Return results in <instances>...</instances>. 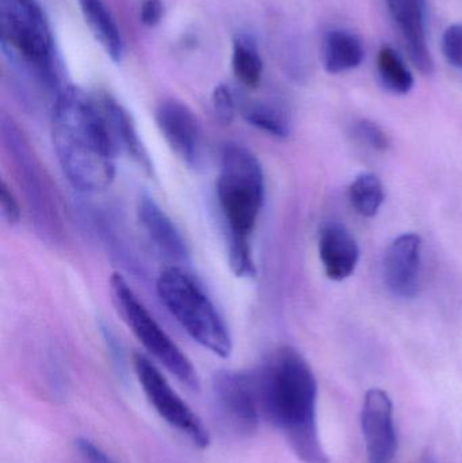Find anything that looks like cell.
I'll list each match as a JSON object with an SVG mask.
<instances>
[{
    "mask_svg": "<svg viewBox=\"0 0 462 463\" xmlns=\"http://www.w3.org/2000/svg\"><path fill=\"white\" fill-rule=\"evenodd\" d=\"M260 412L306 463H328L317 429V383L297 350L282 347L255 374Z\"/></svg>",
    "mask_w": 462,
    "mask_h": 463,
    "instance_id": "cell-1",
    "label": "cell"
},
{
    "mask_svg": "<svg viewBox=\"0 0 462 463\" xmlns=\"http://www.w3.org/2000/svg\"><path fill=\"white\" fill-rule=\"evenodd\" d=\"M52 141L62 173L73 187L99 193L113 184L118 152L97 95L75 87L60 92L52 111Z\"/></svg>",
    "mask_w": 462,
    "mask_h": 463,
    "instance_id": "cell-2",
    "label": "cell"
},
{
    "mask_svg": "<svg viewBox=\"0 0 462 463\" xmlns=\"http://www.w3.org/2000/svg\"><path fill=\"white\" fill-rule=\"evenodd\" d=\"M265 175L258 157L240 144L222 149L217 200L230 232V266L236 277L255 275L251 236L265 203Z\"/></svg>",
    "mask_w": 462,
    "mask_h": 463,
    "instance_id": "cell-3",
    "label": "cell"
},
{
    "mask_svg": "<svg viewBox=\"0 0 462 463\" xmlns=\"http://www.w3.org/2000/svg\"><path fill=\"white\" fill-rule=\"evenodd\" d=\"M0 43L8 62L59 97L65 89L48 19L35 0H0Z\"/></svg>",
    "mask_w": 462,
    "mask_h": 463,
    "instance_id": "cell-4",
    "label": "cell"
},
{
    "mask_svg": "<svg viewBox=\"0 0 462 463\" xmlns=\"http://www.w3.org/2000/svg\"><path fill=\"white\" fill-rule=\"evenodd\" d=\"M156 290L163 305L190 337L220 358H230L233 343L230 328L203 286L179 266L163 269Z\"/></svg>",
    "mask_w": 462,
    "mask_h": 463,
    "instance_id": "cell-5",
    "label": "cell"
},
{
    "mask_svg": "<svg viewBox=\"0 0 462 463\" xmlns=\"http://www.w3.org/2000/svg\"><path fill=\"white\" fill-rule=\"evenodd\" d=\"M110 291L117 312L149 355L190 391H200V377L190 359L165 334L122 275L113 274Z\"/></svg>",
    "mask_w": 462,
    "mask_h": 463,
    "instance_id": "cell-6",
    "label": "cell"
},
{
    "mask_svg": "<svg viewBox=\"0 0 462 463\" xmlns=\"http://www.w3.org/2000/svg\"><path fill=\"white\" fill-rule=\"evenodd\" d=\"M135 373L157 415L198 449L211 445V435L197 413L174 391L160 370L144 355H135Z\"/></svg>",
    "mask_w": 462,
    "mask_h": 463,
    "instance_id": "cell-7",
    "label": "cell"
},
{
    "mask_svg": "<svg viewBox=\"0 0 462 463\" xmlns=\"http://www.w3.org/2000/svg\"><path fill=\"white\" fill-rule=\"evenodd\" d=\"M214 399L228 426L241 435H250L259 424V394L255 374L222 372L214 377Z\"/></svg>",
    "mask_w": 462,
    "mask_h": 463,
    "instance_id": "cell-8",
    "label": "cell"
},
{
    "mask_svg": "<svg viewBox=\"0 0 462 463\" xmlns=\"http://www.w3.org/2000/svg\"><path fill=\"white\" fill-rule=\"evenodd\" d=\"M361 427L368 463H392L398 450L393 404L387 392L371 389L363 400Z\"/></svg>",
    "mask_w": 462,
    "mask_h": 463,
    "instance_id": "cell-9",
    "label": "cell"
},
{
    "mask_svg": "<svg viewBox=\"0 0 462 463\" xmlns=\"http://www.w3.org/2000/svg\"><path fill=\"white\" fill-rule=\"evenodd\" d=\"M157 128L174 154L189 167L203 162V138L197 117L184 103L168 99L157 106Z\"/></svg>",
    "mask_w": 462,
    "mask_h": 463,
    "instance_id": "cell-10",
    "label": "cell"
},
{
    "mask_svg": "<svg viewBox=\"0 0 462 463\" xmlns=\"http://www.w3.org/2000/svg\"><path fill=\"white\" fill-rule=\"evenodd\" d=\"M420 250L418 234L404 233L393 240L384 256V282L399 298H412L420 288Z\"/></svg>",
    "mask_w": 462,
    "mask_h": 463,
    "instance_id": "cell-11",
    "label": "cell"
},
{
    "mask_svg": "<svg viewBox=\"0 0 462 463\" xmlns=\"http://www.w3.org/2000/svg\"><path fill=\"white\" fill-rule=\"evenodd\" d=\"M388 10L398 24L410 59L423 75H433L434 61L426 37L425 0H385Z\"/></svg>",
    "mask_w": 462,
    "mask_h": 463,
    "instance_id": "cell-12",
    "label": "cell"
},
{
    "mask_svg": "<svg viewBox=\"0 0 462 463\" xmlns=\"http://www.w3.org/2000/svg\"><path fill=\"white\" fill-rule=\"evenodd\" d=\"M319 255L327 277L344 280L355 271L360 260V247L344 225L330 222L320 230Z\"/></svg>",
    "mask_w": 462,
    "mask_h": 463,
    "instance_id": "cell-13",
    "label": "cell"
},
{
    "mask_svg": "<svg viewBox=\"0 0 462 463\" xmlns=\"http://www.w3.org/2000/svg\"><path fill=\"white\" fill-rule=\"evenodd\" d=\"M138 220L155 247L171 260L184 263L189 258L186 242L173 220L154 198L144 195L138 203Z\"/></svg>",
    "mask_w": 462,
    "mask_h": 463,
    "instance_id": "cell-14",
    "label": "cell"
},
{
    "mask_svg": "<svg viewBox=\"0 0 462 463\" xmlns=\"http://www.w3.org/2000/svg\"><path fill=\"white\" fill-rule=\"evenodd\" d=\"M97 99L117 152L127 154L144 170L151 171V159L127 111L108 95H97Z\"/></svg>",
    "mask_w": 462,
    "mask_h": 463,
    "instance_id": "cell-15",
    "label": "cell"
},
{
    "mask_svg": "<svg viewBox=\"0 0 462 463\" xmlns=\"http://www.w3.org/2000/svg\"><path fill=\"white\" fill-rule=\"evenodd\" d=\"M87 26L111 60L119 62L124 56V41L116 19L102 0H78Z\"/></svg>",
    "mask_w": 462,
    "mask_h": 463,
    "instance_id": "cell-16",
    "label": "cell"
},
{
    "mask_svg": "<svg viewBox=\"0 0 462 463\" xmlns=\"http://www.w3.org/2000/svg\"><path fill=\"white\" fill-rule=\"evenodd\" d=\"M365 49L360 38L346 30H333L323 43V60L327 72L342 73L360 67Z\"/></svg>",
    "mask_w": 462,
    "mask_h": 463,
    "instance_id": "cell-17",
    "label": "cell"
},
{
    "mask_svg": "<svg viewBox=\"0 0 462 463\" xmlns=\"http://www.w3.org/2000/svg\"><path fill=\"white\" fill-rule=\"evenodd\" d=\"M377 71L382 86L393 94L406 95L414 87V78L398 52L385 46L377 56Z\"/></svg>",
    "mask_w": 462,
    "mask_h": 463,
    "instance_id": "cell-18",
    "label": "cell"
},
{
    "mask_svg": "<svg viewBox=\"0 0 462 463\" xmlns=\"http://www.w3.org/2000/svg\"><path fill=\"white\" fill-rule=\"evenodd\" d=\"M349 198L357 213L372 219L384 203V187L374 174H361L350 184Z\"/></svg>",
    "mask_w": 462,
    "mask_h": 463,
    "instance_id": "cell-19",
    "label": "cell"
},
{
    "mask_svg": "<svg viewBox=\"0 0 462 463\" xmlns=\"http://www.w3.org/2000/svg\"><path fill=\"white\" fill-rule=\"evenodd\" d=\"M232 68L236 79L244 86L255 89L262 79L263 64L257 46L246 35H238L233 43Z\"/></svg>",
    "mask_w": 462,
    "mask_h": 463,
    "instance_id": "cell-20",
    "label": "cell"
},
{
    "mask_svg": "<svg viewBox=\"0 0 462 463\" xmlns=\"http://www.w3.org/2000/svg\"><path fill=\"white\" fill-rule=\"evenodd\" d=\"M243 117L250 125L274 137L284 138L289 136V117L278 106L266 102L249 103L244 106Z\"/></svg>",
    "mask_w": 462,
    "mask_h": 463,
    "instance_id": "cell-21",
    "label": "cell"
},
{
    "mask_svg": "<svg viewBox=\"0 0 462 463\" xmlns=\"http://www.w3.org/2000/svg\"><path fill=\"white\" fill-rule=\"evenodd\" d=\"M214 114L222 125H230L235 118L236 103L232 90L225 84H220L214 89L213 97Z\"/></svg>",
    "mask_w": 462,
    "mask_h": 463,
    "instance_id": "cell-22",
    "label": "cell"
},
{
    "mask_svg": "<svg viewBox=\"0 0 462 463\" xmlns=\"http://www.w3.org/2000/svg\"><path fill=\"white\" fill-rule=\"evenodd\" d=\"M442 53L450 65L462 70V24H452L445 30Z\"/></svg>",
    "mask_w": 462,
    "mask_h": 463,
    "instance_id": "cell-23",
    "label": "cell"
},
{
    "mask_svg": "<svg viewBox=\"0 0 462 463\" xmlns=\"http://www.w3.org/2000/svg\"><path fill=\"white\" fill-rule=\"evenodd\" d=\"M353 132H354L355 137L361 143L366 144V146L377 149V151H385L388 146H390V140H388L384 130L379 125L374 124V122L363 119V121H360L355 125Z\"/></svg>",
    "mask_w": 462,
    "mask_h": 463,
    "instance_id": "cell-24",
    "label": "cell"
},
{
    "mask_svg": "<svg viewBox=\"0 0 462 463\" xmlns=\"http://www.w3.org/2000/svg\"><path fill=\"white\" fill-rule=\"evenodd\" d=\"M0 203H2V217L8 225L18 224L21 219V209L18 201L14 197V193L5 181L0 187Z\"/></svg>",
    "mask_w": 462,
    "mask_h": 463,
    "instance_id": "cell-25",
    "label": "cell"
},
{
    "mask_svg": "<svg viewBox=\"0 0 462 463\" xmlns=\"http://www.w3.org/2000/svg\"><path fill=\"white\" fill-rule=\"evenodd\" d=\"M76 450L83 463H116L99 446L86 438L76 440Z\"/></svg>",
    "mask_w": 462,
    "mask_h": 463,
    "instance_id": "cell-26",
    "label": "cell"
},
{
    "mask_svg": "<svg viewBox=\"0 0 462 463\" xmlns=\"http://www.w3.org/2000/svg\"><path fill=\"white\" fill-rule=\"evenodd\" d=\"M163 14H165V5L162 0H146L141 7V22L146 26H156L162 21Z\"/></svg>",
    "mask_w": 462,
    "mask_h": 463,
    "instance_id": "cell-27",
    "label": "cell"
}]
</instances>
